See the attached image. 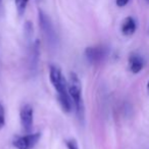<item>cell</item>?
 <instances>
[{
    "label": "cell",
    "mask_w": 149,
    "mask_h": 149,
    "mask_svg": "<svg viewBox=\"0 0 149 149\" xmlns=\"http://www.w3.org/2000/svg\"><path fill=\"white\" fill-rule=\"evenodd\" d=\"M49 77L54 89L57 91V98L61 108L63 109V111L70 112L72 108V100L68 94V84L62 76L60 68L56 65H50Z\"/></svg>",
    "instance_id": "1"
},
{
    "label": "cell",
    "mask_w": 149,
    "mask_h": 149,
    "mask_svg": "<svg viewBox=\"0 0 149 149\" xmlns=\"http://www.w3.org/2000/svg\"><path fill=\"white\" fill-rule=\"evenodd\" d=\"M68 94L72 98L76 107L78 118L83 123L85 116V107H84L83 97H82V85L81 81L74 72H70V83H68Z\"/></svg>",
    "instance_id": "2"
},
{
    "label": "cell",
    "mask_w": 149,
    "mask_h": 149,
    "mask_svg": "<svg viewBox=\"0 0 149 149\" xmlns=\"http://www.w3.org/2000/svg\"><path fill=\"white\" fill-rule=\"evenodd\" d=\"M38 19H39V26L41 28V31L43 33L44 38L47 41L48 45L50 47H55L56 43H57V36H56L55 29H54L50 17L43 10L39 9Z\"/></svg>",
    "instance_id": "3"
},
{
    "label": "cell",
    "mask_w": 149,
    "mask_h": 149,
    "mask_svg": "<svg viewBox=\"0 0 149 149\" xmlns=\"http://www.w3.org/2000/svg\"><path fill=\"white\" fill-rule=\"evenodd\" d=\"M40 138H41V133H34V134L17 137L13 141V146L17 149H33Z\"/></svg>",
    "instance_id": "4"
},
{
    "label": "cell",
    "mask_w": 149,
    "mask_h": 149,
    "mask_svg": "<svg viewBox=\"0 0 149 149\" xmlns=\"http://www.w3.org/2000/svg\"><path fill=\"white\" fill-rule=\"evenodd\" d=\"M107 53H108V49L105 46H102V45L88 47L85 50L86 57H87V59L91 63H98V62L102 61L106 57Z\"/></svg>",
    "instance_id": "5"
},
{
    "label": "cell",
    "mask_w": 149,
    "mask_h": 149,
    "mask_svg": "<svg viewBox=\"0 0 149 149\" xmlns=\"http://www.w3.org/2000/svg\"><path fill=\"white\" fill-rule=\"evenodd\" d=\"M19 116H21V124L23 126V129L25 130V132L30 133L33 129L34 123V109L32 105L25 104L22 107Z\"/></svg>",
    "instance_id": "6"
},
{
    "label": "cell",
    "mask_w": 149,
    "mask_h": 149,
    "mask_svg": "<svg viewBox=\"0 0 149 149\" xmlns=\"http://www.w3.org/2000/svg\"><path fill=\"white\" fill-rule=\"evenodd\" d=\"M144 58L137 53H132L129 57V68L133 74H138L144 68Z\"/></svg>",
    "instance_id": "7"
},
{
    "label": "cell",
    "mask_w": 149,
    "mask_h": 149,
    "mask_svg": "<svg viewBox=\"0 0 149 149\" xmlns=\"http://www.w3.org/2000/svg\"><path fill=\"white\" fill-rule=\"evenodd\" d=\"M137 30V23L134 17H128L122 24V33L125 36H132Z\"/></svg>",
    "instance_id": "8"
},
{
    "label": "cell",
    "mask_w": 149,
    "mask_h": 149,
    "mask_svg": "<svg viewBox=\"0 0 149 149\" xmlns=\"http://www.w3.org/2000/svg\"><path fill=\"white\" fill-rule=\"evenodd\" d=\"M39 60V41L36 40L31 45V52H30V68L31 70H36Z\"/></svg>",
    "instance_id": "9"
},
{
    "label": "cell",
    "mask_w": 149,
    "mask_h": 149,
    "mask_svg": "<svg viewBox=\"0 0 149 149\" xmlns=\"http://www.w3.org/2000/svg\"><path fill=\"white\" fill-rule=\"evenodd\" d=\"M15 7H17V15L19 17H22L25 13L27 5L29 3V0H15Z\"/></svg>",
    "instance_id": "10"
},
{
    "label": "cell",
    "mask_w": 149,
    "mask_h": 149,
    "mask_svg": "<svg viewBox=\"0 0 149 149\" xmlns=\"http://www.w3.org/2000/svg\"><path fill=\"white\" fill-rule=\"evenodd\" d=\"M24 31H25L26 39H27L29 42H31V39H32V37H33V34H34V28H33V24H32L30 21L26 22Z\"/></svg>",
    "instance_id": "11"
},
{
    "label": "cell",
    "mask_w": 149,
    "mask_h": 149,
    "mask_svg": "<svg viewBox=\"0 0 149 149\" xmlns=\"http://www.w3.org/2000/svg\"><path fill=\"white\" fill-rule=\"evenodd\" d=\"M5 125V111L4 107L0 102V129H2Z\"/></svg>",
    "instance_id": "12"
},
{
    "label": "cell",
    "mask_w": 149,
    "mask_h": 149,
    "mask_svg": "<svg viewBox=\"0 0 149 149\" xmlns=\"http://www.w3.org/2000/svg\"><path fill=\"white\" fill-rule=\"evenodd\" d=\"M65 145L68 149H79V145L78 142L74 139H70V140H65Z\"/></svg>",
    "instance_id": "13"
},
{
    "label": "cell",
    "mask_w": 149,
    "mask_h": 149,
    "mask_svg": "<svg viewBox=\"0 0 149 149\" xmlns=\"http://www.w3.org/2000/svg\"><path fill=\"white\" fill-rule=\"evenodd\" d=\"M130 0H116V3L118 7H124L129 3Z\"/></svg>",
    "instance_id": "14"
},
{
    "label": "cell",
    "mask_w": 149,
    "mask_h": 149,
    "mask_svg": "<svg viewBox=\"0 0 149 149\" xmlns=\"http://www.w3.org/2000/svg\"><path fill=\"white\" fill-rule=\"evenodd\" d=\"M1 10H2V0H0V13H1Z\"/></svg>",
    "instance_id": "15"
},
{
    "label": "cell",
    "mask_w": 149,
    "mask_h": 149,
    "mask_svg": "<svg viewBox=\"0 0 149 149\" xmlns=\"http://www.w3.org/2000/svg\"><path fill=\"white\" fill-rule=\"evenodd\" d=\"M147 90H148V92H149V81H148V84H147Z\"/></svg>",
    "instance_id": "16"
},
{
    "label": "cell",
    "mask_w": 149,
    "mask_h": 149,
    "mask_svg": "<svg viewBox=\"0 0 149 149\" xmlns=\"http://www.w3.org/2000/svg\"><path fill=\"white\" fill-rule=\"evenodd\" d=\"M145 1H146V2H148V3H149V0H145Z\"/></svg>",
    "instance_id": "17"
}]
</instances>
